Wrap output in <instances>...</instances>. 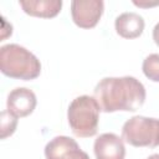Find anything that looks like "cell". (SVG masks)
<instances>
[{
  "label": "cell",
  "mask_w": 159,
  "mask_h": 159,
  "mask_svg": "<svg viewBox=\"0 0 159 159\" xmlns=\"http://www.w3.org/2000/svg\"><path fill=\"white\" fill-rule=\"evenodd\" d=\"M122 138L133 147L155 148L159 145V119L134 116L123 124Z\"/></svg>",
  "instance_id": "277c9868"
},
{
  "label": "cell",
  "mask_w": 159,
  "mask_h": 159,
  "mask_svg": "<svg viewBox=\"0 0 159 159\" xmlns=\"http://www.w3.org/2000/svg\"><path fill=\"white\" fill-rule=\"evenodd\" d=\"M17 127V117L11 114L7 109L1 112V139L14 134Z\"/></svg>",
  "instance_id": "7c38bea8"
},
{
  "label": "cell",
  "mask_w": 159,
  "mask_h": 159,
  "mask_svg": "<svg viewBox=\"0 0 159 159\" xmlns=\"http://www.w3.org/2000/svg\"><path fill=\"white\" fill-rule=\"evenodd\" d=\"M147 159H159V154H152V155H149Z\"/></svg>",
  "instance_id": "9a60e30c"
},
{
  "label": "cell",
  "mask_w": 159,
  "mask_h": 159,
  "mask_svg": "<svg viewBox=\"0 0 159 159\" xmlns=\"http://www.w3.org/2000/svg\"><path fill=\"white\" fill-rule=\"evenodd\" d=\"M96 159H124L125 147L123 138L114 133L101 134L93 144Z\"/></svg>",
  "instance_id": "ba28073f"
},
{
  "label": "cell",
  "mask_w": 159,
  "mask_h": 159,
  "mask_svg": "<svg viewBox=\"0 0 159 159\" xmlns=\"http://www.w3.org/2000/svg\"><path fill=\"white\" fill-rule=\"evenodd\" d=\"M133 4L135 6H139V7H152V6H157L159 5V1H147V0H133Z\"/></svg>",
  "instance_id": "4fadbf2b"
},
{
  "label": "cell",
  "mask_w": 159,
  "mask_h": 159,
  "mask_svg": "<svg viewBox=\"0 0 159 159\" xmlns=\"http://www.w3.org/2000/svg\"><path fill=\"white\" fill-rule=\"evenodd\" d=\"M36 104V94L26 87H16L7 94L6 109L17 118L27 117L31 114Z\"/></svg>",
  "instance_id": "52a82bcc"
},
{
  "label": "cell",
  "mask_w": 159,
  "mask_h": 159,
  "mask_svg": "<svg viewBox=\"0 0 159 159\" xmlns=\"http://www.w3.org/2000/svg\"><path fill=\"white\" fill-rule=\"evenodd\" d=\"M0 71L7 77L30 81L40 76L41 62L24 46L7 43L0 47Z\"/></svg>",
  "instance_id": "7a4b0ae2"
},
{
  "label": "cell",
  "mask_w": 159,
  "mask_h": 159,
  "mask_svg": "<svg viewBox=\"0 0 159 159\" xmlns=\"http://www.w3.org/2000/svg\"><path fill=\"white\" fill-rule=\"evenodd\" d=\"M153 40H154L155 45L159 46V22H157L153 29Z\"/></svg>",
  "instance_id": "5bb4252c"
},
{
  "label": "cell",
  "mask_w": 159,
  "mask_h": 159,
  "mask_svg": "<svg viewBox=\"0 0 159 159\" xmlns=\"http://www.w3.org/2000/svg\"><path fill=\"white\" fill-rule=\"evenodd\" d=\"M104 10L102 0H73L71 2V16L81 29L94 27Z\"/></svg>",
  "instance_id": "5b68a950"
},
{
  "label": "cell",
  "mask_w": 159,
  "mask_h": 159,
  "mask_svg": "<svg viewBox=\"0 0 159 159\" xmlns=\"http://www.w3.org/2000/svg\"><path fill=\"white\" fill-rule=\"evenodd\" d=\"M144 19L137 12H123L116 17L114 27L123 39H137L144 31Z\"/></svg>",
  "instance_id": "9c48e42d"
},
{
  "label": "cell",
  "mask_w": 159,
  "mask_h": 159,
  "mask_svg": "<svg viewBox=\"0 0 159 159\" xmlns=\"http://www.w3.org/2000/svg\"><path fill=\"white\" fill-rule=\"evenodd\" d=\"M46 159H89L78 143L67 135H57L45 147Z\"/></svg>",
  "instance_id": "8992f818"
},
{
  "label": "cell",
  "mask_w": 159,
  "mask_h": 159,
  "mask_svg": "<svg viewBox=\"0 0 159 159\" xmlns=\"http://www.w3.org/2000/svg\"><path fill=\"white\" fill-rule=\"evenodd\" d=\"M101 107L94 97H76L68 106L67 119L76 137L89 138L97 134Z\"/></svg>",
  "instance_id": "3957f363"
},
{
  "label": "cell",
  "mask_w": 159,
  "mask_h": 159,
  "mask_svg": "<svg viewBox=\"0 0 159 159\" xmlns=\"http://www.w3.org/2000/svg\"><path fill=\"white\" fill-rule=\"evenodd\" d=\"M143 73L153 82H159V53H150L142 65Z\"/></svg>",
  "instance_id": "8fae6325"
},
{
  "label": "cell",
  "mask_w": 159,
  "mask_h": 159,
  "mask_svg": "<svg viewBox=\"0 0 159 159\" xmlns=\"http://www.w3.org/2000/svg\"><path fill=\"white\" fill-rule=\"evenodd\" d=\"M143 83L132 76L104 77L94 87V98L101 111L113 113L118 111L135 112L145 102Z\"/></svg>",
  "instance_id": "6da1fadb"
},
{
  "label": "cell",
  "mask_w": 159,
  "mask_h": 159,
  "mask_svg": "<svg viewBox=\"0 0 159 159\" xmlns=\"http://www.w3.org/2000/svg\"><path fill=\"white\" fill-rule=\"evenodd\" d=\"M24 12L36 17H55L62 7V0H20Z\"/></svg>",
  "instance_id": "30bf717a"
}]
</instances>
